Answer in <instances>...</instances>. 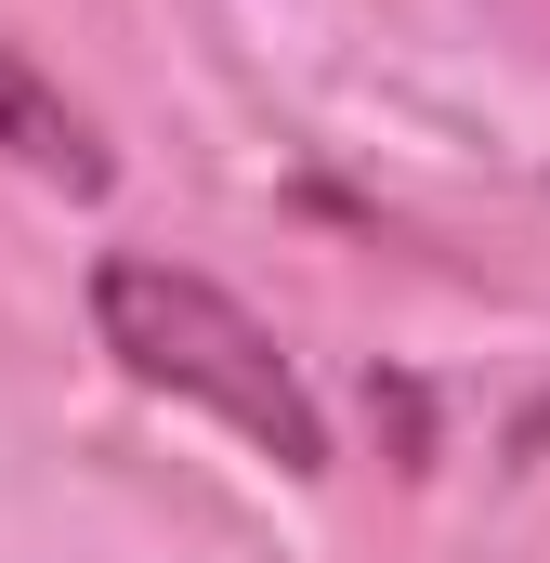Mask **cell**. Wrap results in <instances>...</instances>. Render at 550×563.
Segmentation results:
<instances>
[{
	"instance_id": "cell-1",
	"label": "cell",
	"mask_w": 550,
	"mask_h": 563,
	"mask_svg": "<svg viewBox=\"0 0 550 563\" xmlns=\"http://www.w3.org/2000/svg\"><path fill=\"white\" fill-rule=\"evenodd\" d=\"M92 328H106V354L132 367L144 394H170V407H210L237 445H263L275 472H315V459H328V420H315L301 367L275 354V328H263V314H250V301H223L210 276L119 250V263H92Z\"/></svg>"
},
{
	"instance_id": "cell-2",
	"label": "cell",
	"mask_w": 550,
	"mask_h": 563,
	"mask_svg": "<svg viewBox=\"0 0 550 563\" xmlns=\"http://www.w3.org/2000/svg\"><path fill=\"white\" fill-rule=\"evenodd\" d=\"M0 144H13L26 170H53V184H79V197L106 184V157H92V132H79V106H66L53 79H26L13 53H0Z\"/></svg>"
}]
</instances>
